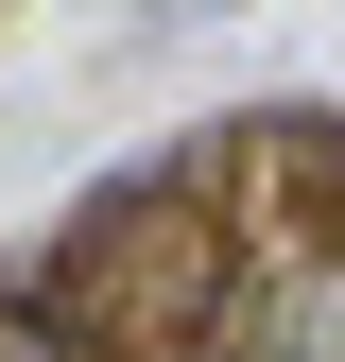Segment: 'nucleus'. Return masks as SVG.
<instances>
[{"mask_svg": "<svg viewBox=\"0 0 345 362\" xmlns=\"http://www.w3.org/2000/svg\"><path fill=\"white\" fill-rule=\"evenodd\" d=\"M259 362H345V259H328V276H293L276 310H259Z\"/></svg>", "mask_w": 345, "mask_h": 362, "instance_id": "1", "label": "nucleus"}]
</instances>
